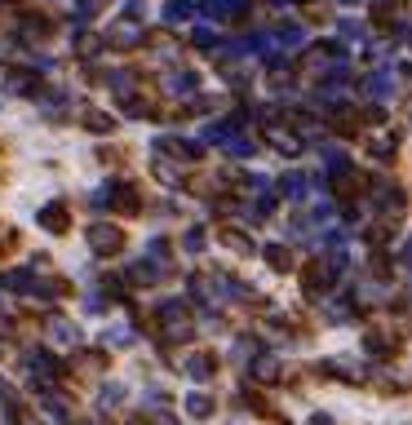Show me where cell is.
Instances as JSON below:
<instances>
[{
    "label": "cell",
    "instance_id": "obj_9",
    "mask_svg": "<svg viewBox=\"0 0 412 425\" xmlns=\"http://www.w3.org/2000/svg\"><path fill=\"white\" fill-rule=\"evenodd\" d=\"M368 350H372V355H390V350H395V337H390V332H368Z\"/></svg>",
    "mask_w": 412,
    "mask_h": 425
},
{
    "label": "cell",
    "instance_id": "obj_13",
    "mask_svg": "<svg viewBox=\"0 0 412 425\" xmlns=\"http://www.w3.org/2000/svg\"><path fill=\"white\" fill-rule=\"evenodd\" d=\"M5 284L14 288V293H27V288H31V279H27V271H9V275H5Z\"/></svg>",
    "mask_w": 412,
    "mask_h": 425
},
{
    "label": "cell",
    "instance_id": "obj_10",
    "mask_svg": "<svg viewBox=\"0 0 412 425\" xmlns=\"http://www.w3.org/2000/svg\"><path fill=\"white\" fill-rule=\"evenodd\" d=\"M187 372H191V376H200V381H204V376L213 372V359H209V355H191V359H187Z\"/></svg>",
    "mask_w": 412,
    "mask_h": 425
},
{
    "label": "cell",
    "instance_id": "obj_3",
    "mask_svg": "<svg viewBox=\"0 0 412 425\" xmlns=\"http://www.w3.org/2000/svg\"><path fill=\"white\" fill-rule=\"evenodd\" d=\"M328 284H333V271H328V266H324V262L306 266V293H310V297H319V293H324V288H328Z\"/></svg>",
    "mask_w": 412,
    "mask_h": 425
},
{
    "label": "cell",
    "instance_id": "obj_11",
    "mask_svg": "<svg viewBox=\"0 0 412 425\" xmlns=\"http://www.w3.org/2000/svg\"><path fill=\"white\" fill-rule=\"evenodd\" d=\"M187 412H191V417H209V412H213V399H204V394H187Z\"/></svg>",
    "mask_w": 412,
    "mask_h": 425
},
{
    "label": "cell",
    "instance_id": "obj_2",
    "mask_svg": "<svg viewBox=\"0 0 412 425\" xmlns=\"http://www.w3.org/2000/svg\"><path fill=\"white\" fill-rule=\"evenodd\" d=\"M89 244H93V252H116L120 248V230L116 226H93L89 230Z\"/></svg>",
    "mask_w": 412,
    "mask_h": 425
},
{
    "label": "cell",
    "instance_id": "obj_5",
    "mask_svg": "<svg viewBox=\"0 0 412 425\" xmlns=\"http://www.w3.org/2000/svg\"><path fill=\"white\" fill-rule=\"evenodd\" d=\"M395 18H399V0H377V9H372V22H377V27H390Z\"/></svg>",
    "mask_w": 412,
    "mask_h": 425
},
{
    "label": "cell",
    "instance_id": "obj_14",
    "mask_svg": "<svg viewBox=\"0 0 412 425\" xmlns=\"http://www.w3.org/2000/svg\"><path fill=\"white\" fill-rule=\"evenodd\" d=\"M222 244H231L235 252H248V248H253V244H248V239H244V235H239V230H222Z\"/></svg>",
    "mask_w": 412,
    "mask_h": 425
},
{
    "label": "cell",
    "instance_id": "obj_4",
    "mask_svg": "<svg viewBox=\"0 0 412 425\" xmlns=\"http://www.w3.org/2000/svg\"><path fill=\"white\" fill-rule=\"evenodd\" d=\"M266 138H271V142H275V147H280L284 155H293V151H301L297 133H288V129H275V125H271V129H266Z\"/></svg>",
    "mask_w": 412,
    "mask_h": 425
},
{
    "label": "cell",
    "instance_id": "obj_1",
    "mask_svg": "<svg viewBox=\"0 0 412 425\" xmlns=\"http://www.w3.org/2000/svg\"><path fill=\"white\" fill-rule=\"evenodd\" d=\"M160 319H164V332H168V337H187V332H191V319H187V310H182L177 301H164V306H160Z\"/></svg>",
    "mask_w": 412,
    "mask_h": 425
},
{
    "label": "cell",
    "instance_id": "obj_8",
    "mask_svg": "<svg viewBox=\"0 0 412 425\" xmlns=\"http://www.w3.org/2000/svg\"><path fill=\"white\" fill-rule=\"evenodd\" d=\"M266 262H271L275 271H288V266H293V252H288L284 244H271V248H266Z\"/></svg>",
    "mask_w": 412,
    "mask_h": 425
},
{
    "label": "cell",
    "instance_id": "obj_16",
    "mask_svg": "<svg viewBox=\"0 0 412 425\" xmlns=\"http://www.w3.org/2000/svg\"><path fill=\"white\" fill-rule=\"evenodd\" d=\"M310 425H333V417H324V412H319V417H315Z\"/></svg>",
    "mask_w": 412,
    "mask_h": 425
},
{
    "label": "cell",
    "instance_id": "obj_12",
    "mask_svg": "<svg viewBox=\"0 0 412 425\" xmlns=\"http://www.w3.org/2000/svg\"><path fill=\"white\" fill-rule=\"evenodd\" d=\"M253 372H258L262 381H275V376H280V363H275L271 355H266V359H258V363H253Z\"/></svg>",
    "mask_w": 412,
    "mask_h": 425
},
{
    "label": "cell",
    "instance_id": "obj_15",
    "mask_svg": "<svg viewBox=\"0 0 412 425\" xmlns=\"http://www.w3.org/2000/svg\"><path fill=\"white\" fill-rule=\"evenodd\" d=\"M84 125H89V129H106V125H111V120H106V115H98V111H93V106H84Z\"/></svg>",
    "mask_w": 412,
    "mask_h": 425
},
{
    "label": "cell",
    "instance_id": "obj_6",
    "mask_svg": "<svg viewBox=\"0 0 412 425\" xmlns=\"http://www.w3.org/2000/svg\"><path fill=\"white\" fill-rule=\"evenodd\" d=\"M49 342H58V346H71V342H76V328H71L67 319H54V323H49Z\"/></svg>",
    "mask_w": 412,
    "mask_h": 425
},
{
    "label": "cell",
    "instance_id": "obj_7",
    "mask_svg": "<svg viewBox=\"0 0 412 425\" xmlns=\"http://www.w3.org/2000/svg\"><path fill=\"white\" fill-rule=\"evenodd\" d=\"M40 222L49 230H67V209H63V204H49V209L40 213Z\"/></svg>",
    "mask_w": 412,
    "mask_h": 425
}]
</instances>
